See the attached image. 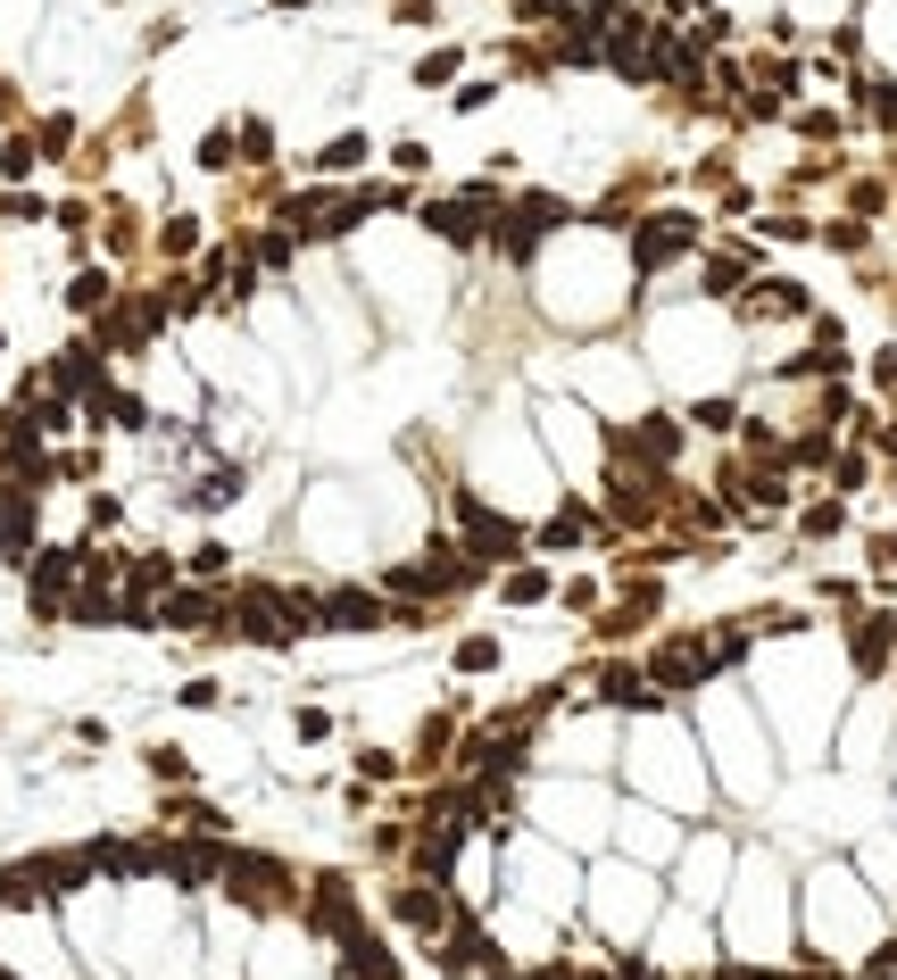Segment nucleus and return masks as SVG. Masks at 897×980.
I'll use <instances>...</instances> for the list:
<instances>
[{
    "mask_svg": "<svg viewBox=\"0 0 897 980\" xmlns=\"http://www.w3.org/2000/svg\"><path fill=\"white\" fill-rule=\"evenodd\" d=\"M889 632H897L889 615H873V623L856 632V665H864V673H881V657H889Z\"/></svg>",
    "mask_w": 897,
    "mask_h": 980,
    "instance_id": "1",
    "label": "nucleus"
}]
</instances>
